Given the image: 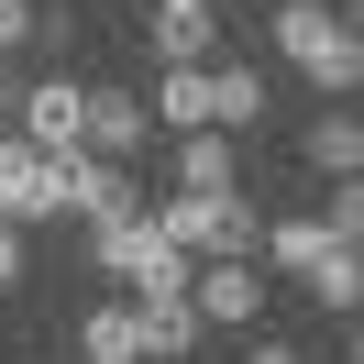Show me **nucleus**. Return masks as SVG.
<instances>
[{"mask_svg":"<svg viewBox=\"0 0 364 364\" xmlns=\"http://www.w3.org/2000/svg\"><path fill=\"white\" fill-rule=\"evenodd\" d=\"M276 55H287L309 89H331V100H353V89H364V33H353V11L276 0Z\"/></svg>","mask_w":364,"mask_h":364,"instance_id":"obj_1","label":"nucleus"},{"mask_svg":"<svg viewBox=\"0 0 364 364\" xmlns=\"http://www.w3.org/2000/svg\"><path fill=\"white\" fill-rule=\"evenodd\" d=\"M89 254H100V276H122V287L155 309V298H188V254L166 243L144 210H122V221H89Z\"/></svg>","mask_w":364,"mask_h":364,"instance_id":"obj_2","label":"nucleus"},{"mask_svg":"<svg viewBox=\"0 0 364 364\" xmlns=\"http://www.w3.org/2000/svg\"><path fill=\"white\" fill-rule=\"evenodd\" d=\"M155 232L188 254V265H210V254H254V243H265V221H254V199H243V188H221V199H188V188H166Z\"/></svg>","mask_w":364,"mask_h":364,"instance_id":"obj_3","label":"nucleus"},{"mask_svg":"<svg viewBox=\"0 0 364 364\" xmlns=\"http://www.w3.org/2000/svg\"><path fill=\"white\" fill-rule=\"evenodd\" d=\"M188 309H199V331H243V320L265 309L254 254H210V265H188Z\"/></svg>","mask_w":364,"mask_h":364,"instance_id":"obj_4","label":"nucleus"},{"mask_svg":"<svg viewBox=\"0 0 364 364\" xmlns=\"http://www.w3.org/2000/svg\"><path fill=\"white\" fill-rule=\"evenodd\" d=\"M67 210V166L33 144H0V221H55Z\"/></svg>","mask_w":364,"mask_h":364,"instance_id":"obj_5","label":"nucleus"},{"mask_svg":"<svg viewBox=\"0 0 364 364\" xmlns=\"http://www.w3.org/2000/svg\"><path fill=\"white\" fill-rule=\"evenodd\" d=\"M23 100V144L33 155H77V122H89V89L77 77H33V89H11Z\"/></svg>","mask_w":364,"mask_h":364,"instance_id":"obj_6","label":"nucleus"},{"mask_svg":"<svg viewBox=\"0 0 364 364\" xmlns=\"http://www.w3.org/2000/svg\"><path fill=\"white\" fill-rule=\"evenodd\" d=\"M144 122H155V111H144L133 89H89V122H77V155H100V166H133V155H144Z\"/></svg>","mask_w":364,"mask_h":364,"instance_id":"obj_7","label":"nucleus"},{"mask_svg":"<svg viewBox=\"0 0 364 364\" xmlns=\"http://www.w3.org/2000/svg\"><path fill=\"white\" fill-rule=\"evenodd\" d=\"M155 122H177V133H221V77L210 67H166V89L144 100Z\"/></svg>","mask_w":364,"mask_h":364,"instance_id":"obj_8","label":"nucleus"},{"mask_svg":"<svg viewBox=\"0 0 364 364\" xmlns=\"http://www.w3.org/2000/svg\"><path fill=\"white\" fill-rule=\"evenodd\" d=\"M155 55L166 67H221V11H155Z\"/></svg>","mask_w":364,"mask_h":364,"instance_id":"obj_9","label":"nucleus"},{"mask_svg":"<svg viewBox=\"0 0 364 364\" xmlns=\"http://www.w3.org/2000/svg\"><path fill=\"white\" fill-rule=\"evenodd\" d=\"M166 177L188 188V199H221V188H243L232 177V133H177V166Z\"/></svg>","mask_w":364,"mask_h":364,"instance_id":"obj_10","label":"nucleus"},{"mask_svg":"<svg viewBox=\"0 0 364 364\" xmlns=\"http://www.w3.org/2000/svg\"><path fill=\"white\" fill-rule=\"evenodd\" d=\"M298 155H309L320 177H364V122H353V111H320V122H309V144H298Z\"/></svg>","mask_w":364,"mask_h":364,"instance_id":"obj_11","label":"nucleus"},{"mask_svg":"<svg viewBox=\"0 0 364 364\" xmlns=\"http://www.w3.org/2000/svg\"><path fill=\"white\" fill-rule=\"evenodd\" d=\"M77 353L89 364H144V309H89L77 320Z\"/></svg>","mask_w":364,"mask_h":364,"instance_id":"obj_12","label":"nucleus"},{"mask_svg":"<svg viewBox=\"0 0 364 364\" xmlns=\"http://www.w3.org/2000/svg\"><path fill=\"white\" fill-rule=\"evenodd\" d=\"M199 353V309H188V298H155V309H144V364H188Z\"/></svg>","mask_w":364,"mask_h":364,"instance_id":"obj_13","label":"nucleus"},{"mask_svg":"<svg viewBox=\"0 0 364 364\" xmlns=\"http://www.w3.org/2000/svg\"><path fill=\"white\" fill-rule=\"evenodd\" d=\"M298 287H309V298H320L331 320H353V298H364V254H353V243H331V254H320L309 276H298Z\"/></svg>","mask_w":364,"mask_h":364,"instance_id":"obj_14","label":"nucleus"},{"mask_svg":"<svg viewBox=\"0 0 364 364\" xmlns=\"http://www.w3.org/2000/svg\"><path fill=\"white\" fill-rule=\"evenodd\" d=\"M331 243H342V232H320V221H276V232H265V254H276L287 276H309V265H320Z\"/></svg>","mask_w":364,"mask_h":364,"instance_id":"obj_15","label":"nucleus"},{"mask_svg":"<svg viewBox=\"0 0 364 364\" xmlns=\"http://www.w3.org/2000/svg\"><path fill=\"white\" fill-rule=\"evenodd\" d=\"M210 77H221V133L265 122V77H254V67H210Z\"/></svg>","mask_w":364,"mask_h":364,"instance_id":"obj_16","label":"nucleus"},{"mask_svg":"<svg viewBox=\"0 0 364 364\" xmlns=\"http://www.w3.org/2000/svg\"><path fill=\"white\" fill-rule=\"evenodd\" d=\"M320 232H342V243L364 232V188H353V177H331V221H320Z\"/></svg>","mask_w":364,"mask_h":364,"instance_id":"obj_17","label":"nucleus"},{"mask_svg":"<svg viewBox=\"0 0 364 364\" xmlns=\"http://www.w3.org/2000/svg\"><path fill=\"white\" fill-rule=\"evenodd\" d=\"M11 45H33V0H0V55Z\"/></svg>","mask_w":364,"mask_h":364,"instance_id":"obj_18","label":"nucleus"},{"mask_svg":"<svg viewBox=\"0 0 364 364\" xmlns=\"http://www.w3.org/2000/svg\"><path fill=\"white\" fill-rule=\"evenodd\" d=\"M11 276H23V243H11V221H0V287H11Z\"/></svg>","mask_w":364,"mask_h":364,"instance_id":"obj_19","label":"nucleus"},{"mask_svg":"<svg viewBox=\"0 0 364 364\" xmlns=\"http://www.w3.org/2000/svg\"><path fill=\"white\" fill-rule=\"evenodd\" d=\"M243 364H309V353H287V342H254V353Z\"/></svg>","mask_w":364,"mask_h":364,"instance_id":"obj_20","label":"nucleus"},{"mask_svg":"<svg viewBox=\"0 0 364 364\" xmlns=\"http://www.w3.org/2000/svg\"><path fill=\"white\" fill-rule=\"evenodd\" d=\"M155 11H199V0H155Z\"/></svg>","mask_w":364,"mask_h":364,"instance_id":"obj_21","label":"nucleus"},{"mask_svg":"<svg viewBox=\"0 0 364 364\" xmlns=\"http://www.w3.org/2000/svg\"><path fill=\"white\" fill-rule=\"evenodd\" d=\"M0 100H11V55H0Z\"/></svg>","mask_w":364,"mask_h":364,"instance_id":"obj_22","label":"nucleus"},{"mask_svg":"<svg viewBox=\"0 0 364 364\" xmlns=\"http://www.w3.org/2000/svg\"><path fill=\"white\" fill-rule=\"evenodd\" d=\"M265 11H276V0H265Z\"/></svg>","mask_w":364,"mask_h":364,"instance_id":"obj_23","label":"nucleus"}]
</instances>
